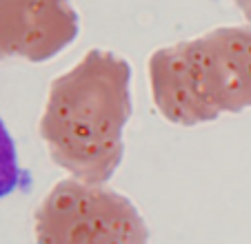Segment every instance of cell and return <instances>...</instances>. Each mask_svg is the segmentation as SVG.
I'll return each instance as SVG.
<instances>
[{
	"mask_svg": "<svg viewBox=\"0 0 251 244\" xmlns=\"http://www.w3.org/2000/svg\"><path fill=\"white\" fill-rule=\"evenodd\" d=\"M131 116V67L91 49L49 87L40 138L49 158L71 178L104 184L123 162V129Z\"/></svg>",
	"mask_w": 251,
	"mask_h": 244,
	"instance_id": "6da1fadb",
	"label": "cell"
},
{
	"mask_svg": "<svg viewBox=\"0 0 251 244\" xmlns=\"http://www.w3.org/2000/svg\"><path fill=\"white\" fill-rule=\"evenodd\" d=\"M149 87L165 120L182 127L251 107V27H218L156 49Z\"/></svg>",
	"mask_w": 251,
	"mask_h": 244,
	"instance_id": "7a4b0ae2",
	"label": "cell"
},
{
	"mask_svg": "<svg viewBox=\"0 0 251 244\" xmlns=\"http://www.w3.org/2000/svg\"><path fill=\"white\" fill-rule=\"evenodd\" d=\"M38 244H149L145 218L129 197L102 184L60 180L33 213Z\"/></svg>",
	"mask_w": 251,
	"mask_h": 244,
	"instance_id": "3957f363",
	"label": "cell"
},
{
	"mask_svg": "<svg viewBox=\"0 0 251 244\" xmlns=\"http://www.w3.org/2000/svg\"><path fill=\"white\" fill-rule=\"evenodd\" d=\"M71 0H0V60L47 62L78 38Z\"/></svg>",
	"mask_w": 251,
	"mask_h": 244,
	"instance_id": "277c9868",
	"label": "cell"
},
{
	"mask_svg": "<svg viewBox=\"0 0 251 244\" xmlns=\"http://www.w3.org/2000/svg\"><path fill=\"white\" fill-rule=\"evenodd\" d=\"M25 173L18 165L14 138L9 136L5 122L0 120V197L14 193L23 184Z\"/></svg>",
	"mask_w": 251,
	"mask_h": 244,
	"instance_id": "5b68a950",
	"label": "cell"
},
{
	"mask_svg": "<svg viewBox=\"0 0 251 244\" xmlns=\"http://www.w3.org/2000/svg\"><path fill=\"white\" fill-rule=\"evenodd\" d=\"M236 2V7L240 9V14L245 16V20L251 24V0H233Z\"/></svg>",
	"mask_w": 251,
	"mask_h": 244,
	"instance_id": "8992f818",
	"label": "cell"
}]
</instances>
